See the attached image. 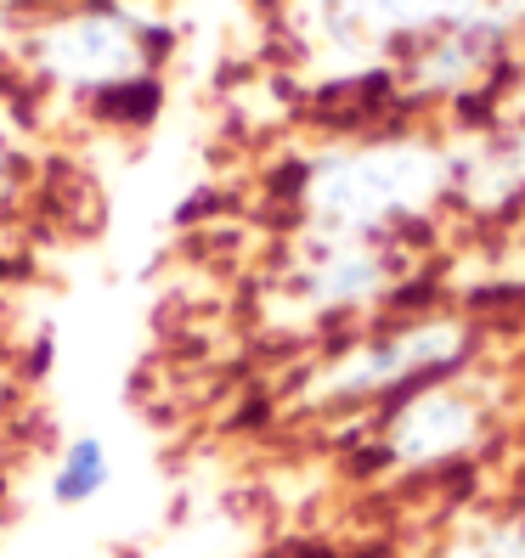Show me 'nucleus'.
Segmentation results:
<instances>
[{
	"label": "nucleus",
	"instance_id": "f257e3e1",
	"mask_svg": "<svg viewBox=\"0 0 525 558\" xmlns=\"http://www.w3.org/2000/svg\"><path fill=\"white\" fill-rule=\"evenodd\" d=\"M452 163L430 147H368V153H339L311 175V209L345 238H362L384 220L418 215L423 204L446 186Z\"/></svg>",
	"mask_w": 525,
	"mask_h": 558
},
{
	"label": "nucleus",
	"instance_id": "f03ea898",
	"mask_svg": "<svg viewBox=\"0 0 525 558\" xmlns=\"http://www.w3.org/2000/svg\"><path fill=\"white\" fill-rule=\"evenodd\" d=\"M28 57L62 90H80V96L124 90V85L147 80L153 35H147V23H136L119 7H80V12H62L46 28H35Z\"/></svg>",
	"mask_w": 525,
	"mask_h": 558
},
{
	"label": "nucleus",
	"instance_id": "7ed1b4c3",
	"mask_svg": "<svg viewBox=\"0 0 525 558\" xmlns=\"http://www.w3.org/2000/svg\"><path fill=\"white\" fill-rule=\"evenodd\" d=\"M469 350L464 322H418L402 327L390 339H373L362 350L339 355L334 367L322 373V396L327 401H362V396H390V389H407L430 373L457 367Z\"/></svg>",
	"mask_w": 525,
	"mask_h": 558
},
{
	"label": "nucleus",
	"instance_id": "20e7f679",
	"mask_svg": "<svg viewBox=\"0 0 525 558\" xmlns=\"http://www.w3.org/2000/svg\"><path fill=\"white\" fill-rule=\"evenodd\" d=\"M509 40H514V12L503 7V0H480L475 12L452 17L446 28H435V35L413 40L407 80L418 90H464L480 74H491V62L509 51Z\"/></svg>",
	"mask_w": 525,
	"mask_h": 558
},
{
	"label": "nucleus",
	"instance_id": "39448f33",
	"mask_svg": "<svg viewBox=\"0 0 525 558\" xmlns=\"http://www.w3.org/2000/svg\"><path fill=\"white\" fill-rule=\"evenodd\" d=\"M475 429H480V412L469 396H457V389H423L390 423V451L402 463H441V457L464 451L475 440Z\"/></svg>",
	"mask_w": 525,
	"mask_h": 558
},
{
	"label": "nucleus",
	"instance_id": "423d86ee",
	"mask_svg": "<svg viewBox=\"0 0 525 558\" xmlns=\"http://www.w3.org/2000/svg\"><path fill=\"white\" fill-rule=\"evenodd\" d=\"M475 7L480 0H339L334 23L350 40H423Z\"/></svg>",
	"mask_w": 525,
	"mask_h": 558
},
{
	"label": "nucleus",
	"instance_id": "0eeeda50",
	"mask_svg": "<svg viewBox=\"0 0 525 558\" xmlns=\"http://www.w3.org/2000/svg\"><path fill=\"white\" fill-rule=\"evenodd\" d=\"M379 288H384V259L356 238H339L311 266V300L317 305H368Z\"/></svg>",
	"mask_w": 525,
	"mask_h": 558
},
{
	"label": "nucleus",
	"instance_id": "6e6552de",
	"mask_svg": "<svg viewBox=\"0 0 525 558\" xmlns=\"http://www.w3.org/2000/svg\"><path fill=\"white\" fill-rule=\"evenodd\" d=\"M114 463H108V446L96 440V435H80L69 451H62V463H57V480H51V497L57 502H91L96 490L108 485Z\"/></svg>",
	"mask_w": 525,
	"mask_h": 558
},
{
	"label": "nucleus",
	"instance_id": "1a4fd4ad",
	"mask_svg": "<svg viewBox=\"0 0 525 558\" xmlns=\"http://www.w3.org/2000/svg\"><path fill=\"white\" fill-rule=\"evenodd\" d=\"M12 17H17V0H0V35L12 28Z\"/></svg>",
	"mask_w": 525,
	"mask_h": 558
}]
</instances>
